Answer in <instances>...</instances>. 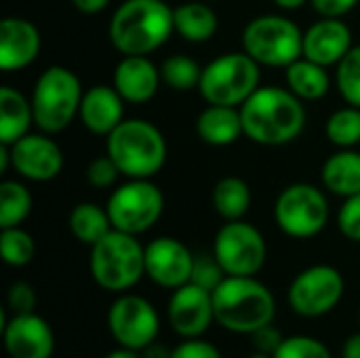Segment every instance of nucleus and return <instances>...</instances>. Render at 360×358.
<instances>
[{
	"label": "nucleus",
	"instance_id": "39",
	"mask_svg": "<svg viewBox=\"0 0 360 358\" xmlns=\"http://www.w3.org/2000/svg\"><path fill=\"white\" fill-rule=\"evenodd\" d=\"M171 358H221V354L211 342L202 338H190L173 348Z\"/></svg>",
	"mask_w": 360,
	"mask_h": 358
},
{
	"label": "nucleus",
	"instance_id": "12",
	"mask_svg": "<svg viewBox=\"0 0 360 358\" xmlns=\"http://www.w3.org/2000/svg\"><path fill=\"white\" fill-rule=\"evenodd\" d=\"M346 283L338 268L316 264L302 270L289 285V306L297 317L319 319L331 312L344 298Z\"/></svg>",
	"mask_w": 360,
	"mask_h": 358
},
{
	"label": "nucleus",
	"instance_id": "44",
	"mask_svg": "<svg viewBox=\"0 0 360 358\" xmlns=\"http://www.w3.org/2000/svg\"><path fill=\"white\" fill-rule=\"evenodd\" d=\"M342 358H360V333H354L346 340L342 348Z\"/></svg>",
	"mask_w": 360,
	"mask_h": 358
},
{
	"label": "nucleus",
	"instance_id": "11",
	"mask_svg": "<svg viewBox=\"0 0 360 358\" xmlns=\"http://www.w3.org/2000/svg\"><path fill=\"white\" fill-rule=\"evenodd\" d=\"M213 255L228 276H255L268 257L266 238L262 232L243 222H226L213 241Z\"/></svg>",
	"mask_w": 360,
	"mask_h": 358
},
{
	"label": "nucleus",
	"instance_id": "34",
	"mask_svg": "<svg viewBox=\"0 0 360 358\" xmlns=\"http://www.w3.org/2000/svg\"><path fill=\"white\" fill-rule=\"evenodd\" d=\"M274 358H333L329 348L308 335H293L285 338Z\"/></svg>",
	"mask_w": 360,
	"mask_h": 358
},
{
	"label": "nucleus",
	"instance_id": "32",
	"mask_svg": "<svg viewBox=\"0 0 360 358\" xmlns=\"http://www.w3.org/2000/svg\"><path fill=\"white\" fill-rule=\"evenodd\" d=\"M0 253L2 260L13 268L27 266L36 255V243L30 232L17 228H4L0 234Z\"/></svg>",
	"mask_w": 360,
	"mask_h": 358
},
{
	"label": "nucleus",
	"instance_id": "8",
	"mask_svg": "<svg viewBox=\"0 0 360 358\" xmlns=\"http://www.w3.org/2000/svg\"><path fill=\"white\" fill-rule=\"evenodd\" d=\"M243 51L259 65L287 68L304 57V32L283 15H259L243 32Z\"/></svg>",
	"mask_w": 360,
	"mask_h": 358
},
{
	"label": "nucleus",
	"instance_id": "14",
	"mask_svg": "<svg viewBox=\"0 0 360 358\" xmlns=\"http://www.w3.org/2000/svg\"><path fill=\"white\" fill-rule=\"evenodd\" d=\"M167 314H169V325L184 340L202 338V333L215 321L213 291L196 283H186L184 287L173 289V295L167 306Z\"/></svg>",
	"mask_w": 360,
	"mask_h": 358
},
{
	"label": "nucleus",
	"instance_id": "45",
	"mask_svg": "<svg viewBox=\"0 0 360 358\" xmlns=\"http://www.w3.org/2000/svg\"><path fill=\"white\" fill-rule=\"evenodd\" d=\"M306 2H310V0H274V4L283 11H295V8L304 6Z\"/></svg>",
	"mask_w": 360,
	"mask_h": 358
},
{
	"label": "nucleus",
	"instance_id": "25",
	"mask_svg": "<svg viewBox=\"0 0 360 358\" xmlns=\"http://www.w3.org/2000/svg\"><path fill=\"white\" fill-rule=\"evenodd\" d=\"M285 76H287L289 91L297 95L302 101L323 99L331 89V78L327 74V68L306 57H300L297 61L287 65Z\"/></svg>",
	"mask_w": 360,
	"mask_h": 358
},
{
	"label": "nucleus",
	"instance_id": "16",
	"mask_svg": "<svg viewBox=\"0 0 360 358\" xmlns=\"http://www.w3.org/2000/svg\"><path fill=\"white\" fill-rule=\"evenodd\" d=\"M194 255L173 236L154 238L146 247V274L162 289H179L192 279Z\"/></svg>",
	"mask_w": 360,
	"mask_h": 358
},
{
	"label": "nucleus",
	"instance_id": "7",
	"mask_svg": "<svg viewBox=\"0 0 360 358\" xmlns=\"http://www.w3.org/2000/svg\"><path fill=\"white\" fill-rule=\"evenodd\" d=\"M259 89V63L243 53H226L202 68L198 91L207 103L240 108Z\"/></svg>",
	"mask_w": 360,
	"mask_h": 358
},
{
	"label": "nucleus",
	"instance_id": "29",
	"mask_svg": "<svg viewBox=\"0 0 360 358\" xmlns=\"http://www.w3.org/2000/svg\"><path fill=\"white\" fill-rule=\"evenodd\" d=\"M30 213L32 192L15 179H4L0 184V228H17Z\"/></svg>",
	"mask_w": 360,
	"mask_h": 358
},
{
	"label": "nucleus",
	"instance_id": "35",
	"mask_svg": "<svg viewBox=\"0 0 360 358\" xmlns=\"http://www.w3.org/2000/svg\"><path fill=\"white\" fill-rule=\"evenodd\" d=\"M228 274L224 272V268L219 266L217 257L211 255H194V268H192V279L190 283H196L209 291H215L219 287V283L226 279Z\"/></svg>",
	"mask_w": 360,
	"mask_h": 358
},
{
	"label": "nucleus",
	"instance_id": "13",
	"mask_svg": "<svg viewBox=\"0 0 360 358\" xmlns=\"http://www.w3.org/2000/svg\"><path fill=\"white\" fill-rule=\"evenodd\" d=\"M108 329L122 348L143 350L156 342L160 319L156 308L141 295H120L108 310Z\"/></svg>",
	"mask_w": 360,
	"mask_h": 358
},
{
	"label": "nucleus",
	"instance_id": "23",
	"mask_svg": "<svg viewBox=\"0 0 360 358\" xmlns=\"http://www.w3.org/2000/svg\"><path fill=\"white\" fill-rule=\"evenodd\" d=\"M34 122L32 101L11 87L0 89V143L13 146L30 133Z\"/></svg>",
	"mask_w": 360,
	"mask_h": 358
},
{
	"label": "nucleus",
	"instance_id": "41",
	"mask_svg": "<svg viewBox=\"0 0 360 358\" xmlns=\"http://www.w3.org/2000/svg\"><path fill=\"white\" fill-rule=\"evenodd\" d=\"M360 0H310L312 8L321 17H333V19L348 15L352 8H356Z\"/></svg>",
	"mask_w": 360,
	"mask_h": 358
},
{
	"label": "nucleus",
	"instance_id": "43",
	"mask_svg": "<svg viewBox=\"0 0 360 358\" xmlns=\"http://www.w3.org/2000/svg\"><path fill=\"white\" fill-rule=\"evenodd\" d=\"M141 352H143L141 358H171V352H173V350H169L165 344L152 342V344H150L148 348H143Z\"/></svg>",
	"mask_w": 360,
	"mask_h": 358
},
{
	"label": "nucleus",
	"instance_id": "4",
	"mask_svg": "<svg viewBox=\"0 0 360 358\" xmlns=\"http://www.w3.org/2000/svg\"><path fill=\"white\" fill-rule=\"evenodd\" d=\"M105 139L108 154L129 179H150L167 162V141L148 120H122Z\"/></svg>",
	"mask_w": 360,
	"mask_h": 358
},
{
	"label": "nucleus",
	"instance_id": "42",
	"mask_svg": "<svg viewBox=\"0 0 360 358\" xmlns=\"http://www.w3.org/2000/svg\"><path fill=\"white\" fill-rule=\"evenodd\" d=\"M110 2H112V0H72V4H74L80 13H84V15H97V13H101L103 8H108Z\"/></svg>",
	"mask_w": 360,
	"mask_h": 358
},
{
	"label": "nucleus",
	"instance_id": "22",
	"mask_svg": "<svg viewBox=\"0 0 360 358\" xmlns=\"http://www.w3.org/2000/svg\"><path fill=\"white\" fill-rule=\"evenodd\" d=\"M196 135L200 141L215 148L234 143L240 135H245L240 108L209 103L196 118Z\"/></svg>",
	"mask_w": 360,
	"mask_h": 358
},
{
	"label": "nucleus",
	"instance_id": "3",
	"mask_svg": "<svg viewBox=\"0 0 360 358\" xmlns=\"http://www.w3.org/2000/svg\"><path fill=\"white\" fill-rule=\"evenodd\" d=\"M213 308L224 329L251 335L274 321L276 300L255 276H226L213 291Z\"/></svg>",
	"mask_w": 360,
	"mask_h": 358
},
{
	"label": "nucleus",
	"instance_id": "37",
	"mask_svg": "<svg viewBox=\"0 0 360 358\" xmlns=\"http://www.w3.org/2000/svg\"><path fill=\"white\" fill-rule=\"evenodd\" d=\"M338 226L348 241L360 243V192L344 200L338 213Z\"/></svg>",
	"mask_w": 360,
	"mask_h": 358
},
{
	"label": "nucleus",
	"instance_id": "24",
	"mask_svg": "<svg viewBox=\"0 0 360 358\" xmlns=\"http://www.w3.org/2000/svg\"><path fill=\"white\" fill-rule=\"evenodd\" d=\"M323 184L338 196H354L360 192V152L342 148L331 154L323 165Z\"/></svg>",
	"mask_w": 360,
	"mask_h": 358
},
{
	"label": "nucleus",
	"instance_id": "1",
	"mask_svg": "<svg viewBox=\"0 0 360 358\" xmlns=\"http://www.w3.org/2000/svg\"><path fill=\"white\" fill-rule=\"evenodd\" d=\"M245 137L259 146H285L306 127V110L297 95L281 87H259L243 106Z\"/></svg>",
	"mask_w": 360,
	"mask_h": 358
},
{
	"label": "nucleus",
	"instance_id": "18",
	"mask_svg": "<svg viewBox=\"0 0 360 358\" xmlns=\"http://www.w3.org/2000/svg\"><path fill=\"white\" fill-rule=\"evenodd\" d=\"M42 38L38 27L23 17H6L0 23V68L19 72L40 55Z\"/></svg>",
	"mask_w": 360,
	"mask_h": 358
},
{
	"label": "nucleus",
	"instance_id": "5",
	"mask_svg": "<svg viewBox=\"0 0 360 358\" xmlns=\"http://www.w3.org/2000/svg\"><path fill=\"white\" fill-rule=\"evenodd\" d=\"M91 276L112 293H124L146 274V247L137 236L112 230L91 247Z\"/></svg>",
	"mask_w": 360,
	"mask_h": 358
},
{
	"label": "nucleus",
	"instance_id": "2",
	"mask_svg": "<svg viewBox=\"0 0 360 358\" xmlns=\"http://www.w3.org/2000/svg\"><path fill=\"white\" fill-rule=\"evenodd\" d=\"M173 32V8L165 0H124L108 25L110 42L122 55H150Z\"/></svg>",
	"mask_w": 360,
	"mask_h": 358
},
{
	"label": "nucleus",
	"instance_id": "27",
	"mask_svg": "<svg viewBox=\"0 0 360 358\" xmlns=\"http://www.w3.org/2000/svg\"><path fill=\"white\" fill-rule=\"evenodd\" d=\"M251 188L245 179L240 177H224L215 184L211 203L217 215H221L226 222H236L243 219L251 207Z\"/></svg>",
	"mask_w": 360,
	"mask_h": 358
},
{
	"label": "nucleus",
	"instance_id": "40",
	"mask_svg": "<svg viewBox=\"0 0 360 358\" xmlns=\"http://www.w3.org/2000/svg\"><path fill=\"white\" fill-rule=\"evenodd\" d=\"M283 342H285L283 333L272 323L270 325H264L262 329H257V331L251 333V344L255 346V352H259V354L274 357Z\"/></svg>",
	"mask_w": 360,
	"mask_h": 358
},
{
	"label": "nucleus",
	"instance_id": "26",
	"mask_svg": "<svg viewBox=\"0 0 360 358\" xmlns=\"http://www.w3.org/2000/svg\"><path fill=\"white\" fill-rule=\"evenodd\" d=\"M175 32L188 42H207L217 34V13L205 2H186L173 8Z\"/></svg>",
	"mask_w": 360,
	"mask_h": 358
},
{
	"label": "nucleus",
	"instance_id": "9",
	"mask_svg": "<svg viewBox=\"0 0 360 358\" xmlns=\"http://www.w3.org/2000/svg\"><path fill=\"white\" fill-rule=\"evenodd\" d=\"M105 211L114 230L137 236L154 228L160 219L165 194L150 179H131L112 192Z\"/></svg>",
	"mask_w": 360,
	"mask_h": 358
},
{
	"label": "nucleus",
	"instance_id": "38",
	"mask_svg": "<svg viewBox=\"0 0 360 358\" xmlns=\"http://www.w3.org/2000/svg\"><path fill=\"white\" fill-rule=\"evenodd\" d=\"M8 308L13 310V314H30L36 308V291L32 285L17 281L8 287Z\"/></svg>",
	"mask_w": 360,
	"mask_h": 358
},
{
	"label": "nucleus",
	"instance_id": "33",
	"mask_svg": "<svg viewBox=\"0 0 360 358\" xmlns=\"http://www.w3.org/2000/svg\"><path fill=\"white\" fill-rule=\"evenodd\" d=\"M338 89L348 106L360 108V44L338 63Z\"/></svg>",
	"mask_w": 360,
	"mask_h": 358
},
{
	"label": "nucleus",
	"instance_id": "21",
	"mask_svg": "<svg viewBox=\"0 0 360 358\" xmlns=\"http://www.w3.org/2000/svg\"><path fill=\"white\" fill-rule=\"evenodd\" d=\"M124 99L120 93L108 84H95L84 91L80 101L78 118L86 131L99 137H108L124 118Z\"/></svg>",
	"mask_w": 360,
	"mask_h": 358
},
{
	"label": "nucleus",
	"instance_id": "30",
	"mask_svg": "<svg viewBox=\"0 0 360 358\" xmlns=\"http://www.w3.org/2000/svg\"><path fill=\"white\" fill-rule=\"evenodd\" d=\"M160 76L167 87L173 91H192L198 89L202 78V68L188 55H171L160 65Z\"/></svg>",
	"mask_w": 360,
	"mask_h": 358
},
{
	"label": "nucleus",
	"instance_id": "31",
	"mask_svg": "<svg viewBox=\"0 0 360 358\" xmlns=\"http://www.w3.org/2000/svg\"><path fill=\"white\" fill-rule=\"evenodd\" d=\"M325 133L333 146L354 148L360 143V108L346 106L335 110L325 124Z\"/></svg>",
	"mask_w": 360,
	"mask_h": 358
},
{
	"label": "nucleus",
	"instance_id": "36",
	"mask_svg": "<svg viewBox=\"0 0 360 358\" xmlns=\"http://www.w3.org/2000/svg\"><path fill=\"white\" fill-rule=\"evenodd\" d=\"M118 175H122V173H120L118 165L112 160L110 154L93 158V160L89 162V167H86V181H89L93 188H97V190L112 188V186L118 181Z\"/></svg>",
	"mask_w": 360,
	"mask_h": 358
},
{
	"label": "nucleus",
	"instance_id": "19",
	"mask_svg": "<svg viewBox=\"0 0 360 358\" xmlns=\"http://www.w3.org/2000/svg\"><path fill=\"white\" fill-rule=\"evenodd\" d=\"M352 46V32L342 19L323 17L304 32V57L325 68L338 65Z\"/></svg>",
	"mask_w": 360,
	"mask_h": 358
},
{
	"label": "nucleus",
	"instance_id": "6",
	"mask_svg": "<svg viewBox=\"0 0 360 358\" xmlns=\"http://www.w3.org/2000/svg\"><path fill=\"white\" fill-rule=\"evenodd\" d=\"M82 95V84L72 70L63 65L46 68L38 76L30 97L36 127L49 135L65 131L80 112Z\"/></svg>",
	"mask_w": 360,
	"mask_h": 358
},
{
	"label": "nucleus",
	"instance_id": "17",
	"mask_svg": "<svg viewBox=\"0 0 360 358\" xmlns=\"http://www.w3.org/2000/svg\"><path fill=\"white\" fill-rule=\"evenodd\" d=\"M2 340L11 358H51L55 350L51 325L34 312L2 321Z\"/></svg>",
	"mask_w": 360,
	"mask_h": 358
},
{
	"label": "nucleus",
	"instance_id": "10",
	"mask_svg": "<svg viewBox=\"0 0 360 358\" xmlns=\"http://www.w3.org/2000/svg\"><path fill=\"white\" fill-rule=\"evenodd\" d=\"M274 219L291 238H314L329 222V203L316 186L304 181L291 184L274 203Z\"/></svg>",
	"mask_w": 360,
	"mask_h": 358
},
{
	"label": "nucleus",
	"instance_id": "15",
	"mask_svg": "<svg viewBox=\"0 0 360 358\" xmlns=\"http://www.w3.org/2000/svg\"><path fill=\"white\" fill-rule=\"evenodd\" d=\"M8 150L11 167L30 181H51L63 171V152L49 133H27Z\"/></svg>",
	"mask_w": 360,
	"mask_h": 358
},
{
	"label": "nucleus",
	"instance_id": "47",
	"mask_svg": "<svg viewBox=\"0 0 360 358\" xmlns=\"http://www.w3.org/2000/svg\"><path fill=\"white\" fill-rule=\"evenodd\" d=\"M249 358H274V357H268V354H259V352H255V354H251Z\"/></svg>",
	"mask_w": 360,
	"mask_h": 358
},
{
	"label": "nucleus",
	"instance_id": "20",
	"mask_svg": "<svg viewBox=\"0 0 360 358\" xmlns=\"http://www.w3.org/2000/svg\"><path fill=\"white\" fill-rule=\"evenodd\" d=\"M160 82V68H156L148 55H122L112 76L114 89L129 103H148L158 93Z\"/></svg>",
	"mask_w": 360,
	"mask_h": 358
},
{
	"label": "nucleus",
	"instance_id": "46",
	"mask_svg": "<svg viewBox=\"0 0 360 358\" xmlns=\"http://www.w3.org/2000/svg\"><path fill=\"white\" fill-rule=\"evenodd\" d=\"M105 358H139L137 354V350H131V348H116V350H112L110 354H105Z\"/></svg>",
	"mask_w": 360,
	"mask_h": 358
},
{
	"label": "nucleus",
	"instance_id": "28",
	"mask_svg": "<svg viewBox=\"0 0 360 358\" xmlns=\"http://www.w3.org/2000/svg\"><path fill=\"white\" fill-rule=\"evenodd\" d=\"M68 224H70L74 238L89 247H93L97 241H101L108 232L114 230L108 211L95 203H78L72 209Z\"/></svg>",
	"mask_w": 360,
	"mask_h": 358
}]
</instances>
